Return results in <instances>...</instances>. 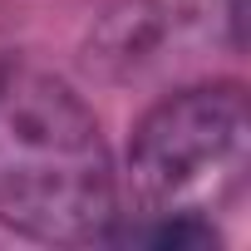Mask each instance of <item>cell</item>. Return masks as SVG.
<instances>
[{
	"label": "cell",
	"mask_w": 251,
	"mask_h": 251,
	"mask_svg": "<svg viewBox=\"0 0 251 251\" xmlns=\"http://www.w3.org/2000/svg\"><path fill=\"white\" fill-rule=\"evenodd\" d=\"M197 25V10H182V0H123L118 10L103 15L89 59L118 79L143 74L148 64H163L168 50L187 45Z\"/></svg>",
	"instance_id": "cell-3"
},
{
	"label": "cell",
	"mask_w": 251,
	"mask_h": 251,
	"mask_svg": "<svg viewBox=\"0 0 251 251\" xmlns=\"http://www.w3.org/2000/svg\"><path fill=\"white\" fill-rule=\"evenodd\" d=\"M0 222L50 246L99 241L113 222L103 133L50 74H0Z\"/></svg>",
	"instance_id": "cell-1"
},
{
	"label": "cell",
	"mask_w": 251,
	"mask_h": 251,
	"mask_svg": "<svg viewBox=\"0 0 251 251\" xmlns=\"http://www.w3.org/2000/svg\"><path fill=\"white\" fill-rule=\"evenodd\" d=\"M251 168V113L241 89H182L143 113L128 143V182L148 217H207Z\"/></svg>",
	"instance_id": "cell-2"
}]
</instances>
